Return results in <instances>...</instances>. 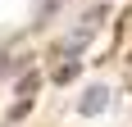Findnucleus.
Wrapping results in <instances>:
<instances>
[{"label":"nucleus","mask_w":132,"mask_h":127,"mask_svg":"<svg viewBox=\"0 0 132 127\" xmlns=\"http://www.w3.org/2000/svg\"><path fill=\"white\" fill-rule=\"evenodd\" d=\"M128 27H132V5H128V9L119 14V32H128Z\"/></svg>","instance_id":"20e7f679"},{"label":"nucleus","mask_w":132,"mask_h":127,"mask_svg":"<svg viewBox=\"0 0 132 127\" xmlns=\"http://www.w3.org/2000/svg\"><path fill=\"white\" fill-rule=\"evenodd\" d=\"M78 68H82V63H78V59H68V63H64V68H59V73H55V82H73V77H78Z\"/></svg>","instance_id":"7ed1b4c3"},{"label":"nucleus","mask_w":132,"mask_h":127,"mask_svg":"<svg viewBox=\"0 0 132 127\" xmlns=\"http://www.w3.org/2000/svg\"><path fill=\"white\" fill-rule=\"evenodd\" d=\"M37 86H41V77H37V73H23V77H18V95H23V100H27Z\"/></svg>","instance_id":"f03ea898"},{"label":"nucleus","mask_w":132,"mask_h":127,"mask_svg":"<svg viewBox=\"0 0 132 127\" xmlns=\"http://www.w3.org/2000/svg\"><path fill=\"white\" fill-rule=\"evenodd\" d=\"M78 109H82V114H100V109H105V91H100V86H96V91H87Z\"/></svg>","instance_id":"f257e3e1"}]
</instances>
